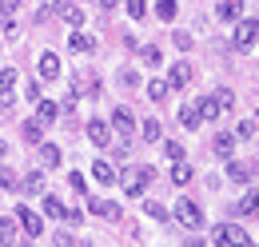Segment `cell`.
Segmentation results:
<instances>
[{"label": "cell", "mask_w": 259, "mask_h": 247, "mask_svg": "<svg viewBox=\"0 0 259 247\" xmlns=\"http://www.w3.org/2000/svg\"><path fill=\"white\" fill-rule=\"evenodd\" d=\"M171 40H176V48H180V52H188V48L195 44V40H192V32H184V28H176V32H171Z\"/></svg>", "instance_id": "cell-37"}, {"label": "cell", "mask_w": 259, "mask_h": 247, "mask_svg": "<svg viewBox=\"0 0 259 247\" xmlns=\"http://www.w3.org/2000/svg\"><path fill=\"white\" fill-rule=\"evenodd\" d=\"M152 180H156V168H148V163H140V168H124V172L116 176V184L124 187V195H144Z\"/></svg>", "instance_id": "cell-1"}, {"label": "cell", "mask_w": 259, "mask_h": 247, "mask_svg": "<svg viewBox=\"0 0 259 247\" xmlns=\"http://www.w3.org/2000/svg\"><path fill=\"white\" fill-rule=\"evenodd\" d=\"M20 187H24V195H44V191H48V187H44V172H24Z\"/></svg>", "instance_id": "cell-21"}, {"label": "cell", "mask_w": 259, "mask_h": 247, "mask_svg": "<svg viewBox=\"0 0 259 247\" xmlns=\"http://www.w3.org/2000/svg\"><path fill=\"white\" fill-rule=\"evenodd\" d=\"M36 68H40V80H56V76H60V56H56V52H40V64H36Z\"/></svg>", "instance_id": "cell-16"}, {"label": "cell", "mask_w": 259, "mask_h": 247, "mask_svg": "<svg viewBox=\"0 0 259 247\" xmlns=\"http://www.w3.org/2000/svg\"><path fill=\"white\" fill-rule=\"evenodd\" d=\"M48 8H52V16H60V20H64V24H72V28H80V24H84V12H80L72 0H52Z\"/></svg>", "instance_id": "cell-7"}, {"label": "cell", "mask_w": 259, "mask_h": 247, "mask_svg": "<svg viewBox=\"0 0 259 247\" xmlns=\"http://www.w3.org/2000/svg\"><path fill=\"white\" fill-rule=\"evenodd\" d=\"M176 120H180V128H184V132H195V128L203 124V120H199V108H195V104H184Z\"/></svg>", "instance_id": "cell-22"}, {"label": "cell", "mask_w": 259, "mask_h": 247, "mask_svg": "<svg viewBox=\"0 0 259 247\" xmlns=\"http://www.w3.org/2000/svg\"><path fill=\"white\" fill-rule=\"evenodd\" d=\"M0 187H4V191H20V176H16L12 168H0Z\"/></svg>", "instance_id": "cell-34"}, {"label": "cell", "mask_w": 259, "mask_h": 247, "mask_svg": "<svg viewBox=\"0 0 259 247\" xmlns=\"http://www.w3.org/2000/svg\"><path fill=\"white\" fill-rule=\"evenodd\" d=\"M215 16H220L224 24L239 20V16H243V0H220V4H215Z\"/></svg>", "instance_id": "cell-17"}, {"label": "cell", "mask_w": 259, "mask_h": 247, "mask_svg": "<svg viewBox=\"0 0 259 247\" xmlns=\"http://www.w3.org/2000/svg\"><path fill=\"white\" fill-rule=\"evenodd\" d=\"M16 36H20V24L8 16V20H4V40H16Z\"/></svg>", "instance_id": "cell-43"}, {"label": "cell", "mask_w": 259, "mask_h": 247, "mask_svg": "<svg viewBox=\"0 0 259 247\" xmlns=\"http://www.w3.org/2000/svg\"><path fill=\"white\" fill-rule=\"evenodd\" d=\"M88 212H92V216H104V219H112V223H116V219L124 216V208H120L116 199H88Z\"/></svg>", "instance_id": "cell-11"}, {"label": "cell", "mask_w": 259, "mask_h": 247, "mask_svg": "<svg viewBox=\"0 0 259 247\" xmlns=\"http://www.w3.org/2000/svg\"><path fill=\"white\" fill-rule=\"evenodd\" d=\"M140 136H144L148 144H156V140H160V136H163L160 120H144V124H140Z\"/></svg>", "instance_id": "cell-31"}, {"label": "cell", "mask_w": 259, "mask_h": 247, "mask_svg": "<svg viewBox=\"0 0 259 247\" xmlns=\"http://www.w3.org/2000/svg\"><path fill=\"white\" fill-rule=\"evenodd\" d=\"M188 180H192V163H188V159H171V184H188Z\"/></svg>", "instance_id": "cell-24"}, {"label": "cell", "mask_w": 259, "mask_h": 247, "mask_svg": "<svg viewBox=\"0 0 259 247\" xmlns=\"http://www.w3.org/2000/svg\"><path fill=\"white\" fill-rule=\"evenodd\" d=\"M235 140H255V116H247V120L235 124Z\"/></svg>", "instance_id": "cell-32"}, {"label": "cell", "mask_w": 259, "mask_h": 247, "mask_svg": "<svg viewBox=\"0 0 259 247\" xmlns=\"http://www.w3.org/2000/svg\"><path fill=\"white\" fill-rule=\"evenodd\" d=\"M124 8H128V16H132V20H144V16H148V0H128Z\"/></svg>", "instance_id": "cell-36"}, {"label": "cell", "mask_w": 259, "mask_h": 247, "mask_svg": "<svg viewBox=\"0 0 259 247\" xmlns=\"http://www.w3.org/2000/svg\"><path fill=\"white\" fill-rule=\"evenodd\" d=\"M128 152H132V140H128V136H120V144H116V159H128Z\"/></svg>", "instance_id": "cell-44"}, {"label": "cell", "mask_w": 259, "mask_h": 247, "mask_svg": "<svg viewBox=\"0 0 259 247\" xmlns=\"http://www.w3.org/2000/svg\"><path fill=\"white\" fill-rule=\"evenodd\" d=\"M112 132H120V136H132V132H136V112H132L128 104H116V108H112Z\"/></svg>", "instance_id": "cell-6"}, {"label": "cell", "mask_w": 259, "mask_h": 247, "mask_svg": "<svg viewBox=\"0 0 259 247\" xmlns=\"http://www.w3.org/2000/svg\"><path fill=\"white\" fill-rule=\"evenodd\" d=\"M88 140H92L96 148H108V144H112V124L108 120H88Z\"/></svg>", "instance_id": "cell-13"}, {"label": "cell", "mask_w": 259, "mask_h": 247, "mask_svg": "<svg viewBox=\"0 0 259 247\" xmlns=\"http://www.w3.org/2000/svg\"><path fill=\"white\" fill-rule=\"evenodd\" d=\"M68 187H72L76 195H84V191H88V184H84V172H72V176H68Z\"/></svg>", "instance_id": "cell-40"}, {"label": "cell", "mask_w": 259, "mask_h": 247, "mask_svg": "<svg viewBox=\"0 0 259 247\" xmlns=\"http://www.w3.org/2000/svg\"><path fill=\"white\" fill-rule=\"evenodd\" d=\"M40 140H44V124L36 120H24V144H40Z\"/></svg>", "instance_id": "cell-28"}, {"label": "cell", "mask_w": 259, "mask_h": 247, "mask_svg": "<svg viewBox=\"0 0 259 247\" xmlns=\"http://www.w3.org/2000/svg\"><path fill=\"white\" fill-rule=\"evenodd\" d=\"M211 243H235V247H251V235L235 223H215L211 227Z\"/></svg>", "instance_id": "cell-4"}, {"label": "cell", "mask_w": 259, "mask_h": 247, "mask_svg": "<svg viewBox=\"0 0 259 247\" xmlns=\"http://www.w3.org/2000/svg\"><path fill=\"white\" fill-rule=\"evenodd\" d=\"M163 155H167V159H184V144H176V140H163Z\"/></svg>", "instance_id": "cell-39"}, {"label": "cell", "mask_w": 259, "mask_h": 247, "mask_svg": "<svg viewBox=\"0 0 259 247\" xmlns=\"http://www.w3.org/2000/svg\"><path fill=\"white\" fill-rule=\"evenodd\" d=\"M16 231H20L16 216H0V243H12V239H16Z\"/></svg>", "instance_id": "cell-25"}, {"label": "cell", "mask_w": 259, "mask_h": 247, "mask_svg": "<svg viewBox=\"0 0 259 247\" xmlns=\"http://www.w3.org/2000/svg\"><path fill=\"white\" fill-rule=\"evenodd\" d=\"M64 223L80 227V223H84V208H64Z\"/></svg>", "instance_id": "cell-41"}, {"label": "cell", "mask_w": 259, "mask_h": 247, "mask_svg": "<svg viewBox=\"0 0 259 247\" xmlns=\"http://www.w3.org/2000/svg\"><path fill=\"white\" fill-rule=\"evenodd\" d=\"M140 60L148 64V68H160V64H163V52L156 48V44H140Z\"/></svg>", "instance_id": "cell-26"}, {"label": "cell", "mask_w": 259, "mask_h": 247, "mask_svg": "<svg viewBox=\"0 0 259 247\" xmlns=\"http://www.w3.org/2000/svg\"><path fill=\"white\" fill-rule=\"evenodd\" d=\"M36 148H40V163H44V168H60V163H64V152H60L56 144H44V140H40Z\"/></svg>", "instance_id": "cell-18"}, {"label": "cell", "mask_w": 259, "mask_h": 247, "mask_svg": "<svg viewBox=\"0 0 259 247\" xmlns=\"http://www.w3.org/2000/svg\"><path fill=\"white\" fill-rule=\"evenodd\" d=\"M44 216L64 219V203H60V195H48V191H44Z\"/></svg>", "instance_id": "cell-30"}, {"label": "cell", "mask_w": 259, "mask_h": 247, "mask_svg": "<svg viewBox=\"0 0 259 247\" xmlns=\"http://www.w3.org/2000/svg\"><path fill=\"white\" fill-rule=\"evenodd\" d=\"M195 108H199V120H220V116H224V108H220L215 92H211V96H203V100H199Z\"/></svg>", "instance_id": "cell-19"}, {"label": "cell", "mask_w": 259, "mask_h": 247, "mask_svg": "<svg viewBox=\"0 0 259 247\" xmlns=\"http://www.w3.org/2000/svg\"><path fill=\"white\" fill-rule=\"evenodd\" d=\"M56 116H60V104H56V100H44V96H40V100H36V120L48 128V124H56Z\"/></svg>", "instance_id": "cell-15"}, {"label": "cell", "mask_w": 259, "mask_h": 247, "mask_svg": "<svg viewBox=\"0 0 259 247\" xmlns=\"http://www.w3.org/2000/svg\"><path fill=\"white\" fill-rule=\"evenodd\" d=\"M144 216L156 219V223H163V219H167V208H163V203H156V199H148V203H144Z\"/></svg>", "instance_id": "cell-35"}, {"label": "cell", "mask_w": 259, "mask_h": 247, "mask_svg": "<svg viewBox=\"0 0 259 247\" xmlns=\"http://www.w3.org/2000/svg\"><path fill=\"white\" fill-rule=\"evenodd\" d=\"M92 176H96V184H116V168H112L108 159H96V163H92Z\"/></svg>", "instance_id": "cell-23"}, {"label": "cell", "mask_w": 259, "mask_h": 247, "mask_svg": "<svg viewBox=\"0 0 259 247\" xmlns=\"http://www.w3.org/2000/svg\"><path fill=\"white\" fill-rule=\"evenodd\" d=\"M255 208H259V195H255V187H247V195L239 199L235 212H239V216H255Z\"/></svg>", "instance_id": "cell-29"}, {"label": "cell", "mask_w": 259, "mask_h": 247, "mask_svg": "<svg viewBox=\"0 0 259 247\" xmlns=\"http://www.w3.org/2000/svg\"><path fill=\"white\" fill-rule=\"evenodd\" d=\"M68 48H72V52H80V56H92V52H96V36H92V32H84V28H72Z\"/></svg>", "instance_id": "cell-9"}, {"label": "cell", "mask_w": 259, "mask_h": 247, "mask_svg": "<svg viewBox=\"0 0 259 247\" xmlns=\"http://www.w3.org/2000/svg\"><path fill=\"white\" fill-rule=\"evenodd\" d=\"M72 96L80 100V96H100V80L96 72H80L76 80H72Z\"/></svg>", "instance_id": "cell-10"}, {"label": "cell", "mask_w": 259, "mask_h": 247, "mask_svg": "<svg viewBox=\"0 0 259 247\" xmlns=\"http://www.w3.org/2000/svg\"><path fill=\"white\" fill-rule=\"evenodd\" d=\"M211 152H215V159H227V155L235 152V136H231V132H215V144H211Z\"/></svg>", "instance_id": "cell-20"}, {"label": "cell", "mask_w": 259, "mask_h": 247, "mask_svg": "<svg viewBox=\"0 0 259 247\" xmlns=\"http://www.w3.org/2000/svg\"><path fill=\"white\" fill-rule=\"evenodd\" d=\"M116 4H120V0H96L100 12H116Z\"/></svg>", "instance_id": "cell-47"}, {"label": "cell", "mask_w": 259, "mask_h": 247, "mask_svg": "<svg viewBox=\"0 0 259 247\" xmlns=\"http://www.w3.org/2000/svg\"><path fill=\"white\" fill-rule=\"evenodd\" d=\"M171 219H176L180 227H188V231L203 227V212H199V203H195V199H180V203L171 208Z\"/></svg>", "instance_id": "cell-3"}, {"label": "cell", "mask_w": 259, "mask_h": 247, "mask_svg": "<svg viewBox=\"0 0 259 247\" xmlns=\"http://www.w3.org/2000/svg\"><path fill=\"white\" fill-rule=\"evenodd\" d=\"M0 12H4V16H16V12H20V0H0Z\"/></svg>", "instance_id": "cell-45"}, {"label": "cell", "mask_w": 259, "mask_h": 247, "mask_svg": "<svg viewBox=\"0 0 259 247\" xmlns=\"http://www.w3.org/2000/svg\"><path fill=\"white\" fill-rule=\"evenodd\" d=\"M12 216H16V223L24 227V235H28V239H36V235H44V219L36 216L32 208H24V203H20V208H16Z\"/></svg>", "instance_id": "cell-5"}, {"label": "cell", "mask_w": 259, "mask_h": 247, "mask_svg": "<svg viewBox=\"0 0 259 247\" xmlns=\"http://www.w3.org/2000/svg\"><path fill=\"white\" fill-rule=\"evenodd\" d=\"M144 92H148V100H156V104H160V100H167L171 88H167V80H148V84H144Z\"/></svg>", "instance_id": "cell-27"}, {"label": "cell", "mask_w": 259, "mask_h": 247, "mask_svg": "<svg viewBox=\"0 0 259 247\" xmlns=\"http://www.w3.org/2000/svg\"><path fill=\"white\" fill-rule=\"evenodd\" d=\"M215 100H220V108H224V112L231 108V104H235V96L227 92V88H220V92H215Z\"/></svg>", "instance_id": "cell-46"}, {"label": "cell", "mask_w": 259, "mask_h": 247, "mask_svg": "<svg viewBox=\"0 0 259 247\" xmlns=\"http://www.w3.org/2000/svg\"><path fill=\"white\" fill-rule=\"evenodd\" d=\"M176 12H180L176 0H156V16H160V20H176Z\"/></svg>", "instance_id": "cell-33"}, {"label": "cell", "mask_w": 259, "mask_h": 247, "mask_svg": "<svg viewBox=\"0 0 259 247\" xmlns=\"http://www.w3.org/2000/svg\"><path fill=\"white\" fill-rule=\"evenodd\" d=\"M124 88H140V76H136V68H120V76H116Z\"/></svg>", "instance_id": "cell-38"}, {"label": "cell", "mask_w": 259, "mask_h": 247, "mask_svg": "<svg viewBox=\"0 0 259 247\" xmlns=\"http://www.w3.org/2000/svg\"><path fill=\"white\" fill-rule=\"evenodd\" d=\"M224 163H227V180H231V184H251V180H255V168H251V163L231 159V155H227Z\"/></svg>", "instance_id": "cell-8"}, {"label": "cell", "mask_w": 259, "mask_h": 247, "mask_svg": "<svg viewBox=\"0 0 259 247\" xmlns=\"http://www.w3.org/2000/svg\"><path fill=\"white\" fill-rule=\"evenodd\" d=\"M24 100H28V104H36V100H40V84H36V80H28V84H24Z\"/></svg>", "instance_id": "cell-42"}, {"label": "cell", "mask_w": 259, "mask_h": 247, "mask_svg": "<svg viewBox=\"0 0 259 247\" xmlns=\"http://www.w3.org/2000/svg\"><path fill=\"white\" fill-rule=\"evenodd\" d=\"M231 24H235L231 48H235V52H251V48H255V36H259V20L255 16H239V20H231Z\"/></svg>", "instance_id": "cell-2"}, {"label": "cell", "mask_w": 259, "mask_h": 247, "mask_svg": "<svg viewBox=\"0 0 259 247\" xmlns=\"http://www.w3.org/2000/svg\"><path fill=\"white\" fill-rule=\"evenodd\" d=\"M12 88H16V68H0V108H12Z\"/></svg>", "instance_id": "cell-14"}, {"label": "cell", "mask_w": 259, "mask_h": 247, "mask_svg": "<svg viewBox=\"0 0 259 247\" xmlns=\"http://www.w3.org/2000/svg\"><path fill=\"white\" fill-rule=\"evenodd\" d=\"M192 84V64L188 60H176L171 72H167V88H188Z\"/></svg>", "instance_id": "cell-12"}]
</instances>
